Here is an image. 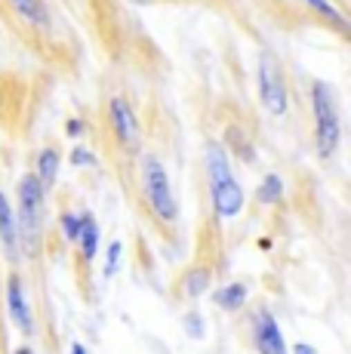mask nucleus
I'll list each match as a JSON object with an SVG mask.
<instances>
[{"label": "nucleus", "mask_w": 351, "mask_h": 354, "mask_svg": "<svg viewBox=\"0 0 351 354\" xmlns=\"http://www.w3.org/2000/svg\"><path fill=\"white\" fill-rule=\"evenodd\" d=\"M207 173H210V192H213L216 213L222 219H234L244 209V188L234 179V169L219 142H207Z\"/></svg>", "instance_id": "1"}, {"label": "nucleus", "mask_w": 351, "mask_h": 354, "mask_svg": "<svg viewBox=\"0 0 351 354\" xmlns=\"http://www.w3.org/2000/svg\"><path fill=\"white\" fill-rule=\"evenodd\" d=\"M16 231L31 253L40 250V234H44V188L37 176H22L19 182V219Z\"/></svg>", "instance_id": "2"}, {"label": "nucleus", "mask_w": 351, "mask_h": 354, "mask_svg": "<svg viewBox=\"0 0 351 354\" xmlns=\"http://www.w3.org/2000/svg\"><path fill=\"white\" fill-rule=\"evenodd\" d=\"M312 108H314V133H317V154L323 160H330L339 148L342 127H339V111H336V99L330 93L327 84L312 86Z\"/></svg>", "instance_id": "3"}, {"label": "nucleus", "mask_w": 351, "mask_h": 354, "mask_svg": "<svg viewBox=\"0 0 351 354\" xmlns=\"http://www.w3.org/2000/svg\"><path fill=\"white\" fill-rule=\"evenodd\" d=\"M142 182H145V194L151 209L160 216L164 222H176L179 219V207H176V197L170 188V179H167V169L154 154L142 158Z\"/></svg>", "instance_id": "4"}, {"label": "nucleus", "mask_w": 351, "mask_h": 354, "mask_svg": "<svg viewBox=\"0 0 351 354\" xmlns=\"http://www.w3.org/2000/svg\"><path fill=\"white\" fill-rule=\"evenodd\" d=\"M259 96H262V105L272 114H278V118L287 111V86H283L281 65L272 56L259 59Z\"/></svg>", "instance_id": "5"}, {"label": "nucleus", "mask_w": 351, "mask_h": 354, "mask_svg": "<svg viewBox=\"0 0 351 354\" xmlns=\"http://www.w3.org/2000/svg\"><path fill=\"white\" fill-rule=\"evenodd\" d=\"M253 342L259 348V354H287V342H283L281 326L265 308H259L253 317Z\"/></svg>", "instance_id": "6"}, {"label": "nucleus", "mask_w": 351, "mask_h": 354, "mask_svg": "<svg viewBox=\"0 0 351 354\" xmlns=\"http://www.w3.org/2000/svg\"><path fill=\"white\" fill-rule=\"evenodd\" d=\"M111 127H114V136H117V142L124 148L133 151V148L139 145V120H136V114H133L130 102L120 99V96L111 99Z\"/></svg>", "instance_id": "7"}, {"label": "nucleus", "mask_w": 351, "mask_h": 354, "mask_svg": "<svg viewBox=\"0 0 351 354\" xmlns=\"http://www.w3.org/2000/svg\"><path fill=\"white\" fill-rule=\"evenodd\" d=\"M6 305H10L12 324H16L25 336H31V333H35V317H31V305H28V299H25L22 281H19V277H10V281H6Z\"/></svg>", "instance_id": "8"}, {"label": "nucleus", "mask_w": 351, "mask_h": 354, "mask_svg": "<svg viewBox=\"0 0 351 354\" xmlns=\"http://www.w3.org/2000/svg\"><path fill=\"white\" fill-rule=\"evenodd\" d=\"M0 241H3L6 247V256H10V262H16L19 259V231H16V213H12L10 201H6V194L0 192Z\"/></svg>", "instance_id": "9"}, {"label": "nucleus", "mask_w": 351, "mask_h": 354, "mask_svg": "<svg viewBox=\"0 0 351 354\" xmlns=\"http://www.w3.org/2000/svg\"><path fill=\"white\" fill-rule=\"evenodd\" d=\"M77 243H80L84 262H93V259H96V250H99V225L90 213L77 216Z\"/></svg>", "instance_id": "10"}, {"label": "nucleus", "mask_w": 351, "mask_h": 354, "mask_svg": "<svg viewBox=\"0 0 351 354\" xmlns=\"http://www.w3.org/2000/svg\"><path fill=\"white\" fill-rule=\"evenodd\" d=\"M56 176H59V151L46 148V151H40V160H37V182L44 188V194L56 185Z\"/></svg>", "instance_id": "11"}, {"label": "nucleus", "mask_w": 351, "mask_h": 354, "mask_svg": "<svg viewBox=\"0 0 351 354\" xmlns=\"http://www.w3.org/2000/svg\"><path fill=\"white\" fill-rule=\"evenodd\" d=\"M247 302V287L244 283H228V287H222L219 292H216V305L225 311H238L244 308Z\"/></svg>", "instance_id": "12"}, {"label": "nucleus", "mask_w": 351, "mask_h": 354, "mask_svg": "<svg viewBox=\"0 0 351 354\" xmlns=\"http://www.w3.org/2000/svg\"><path fill=\"white\" fill-rule=\"evenodd\" d=\"M10 3L16 6V10L22 12V16L28 19V22H35V25H46V22H50L44 0H10Z\"/></svg>", "instance_id": "13"}, {"label": "nucleus", "mask_w": 351, "mask_h": 354, "mask_svg": "<svg viewBox=\"0 0 351 354\" xmlns=\"http://www.w3.org/2000/svg\"><path fill=\"white\" fill-rule=\"evenodd\" d=\"M305 3H308V6H314V10H317V12H321V16H323V19H327V22H330V25H336V28H339V31H345V28H348L345 16H342V12H339V10H336V6H333V3H330V0H305Z\"/></svg>", "instance_id": "14"}, {"label": "nucleus", "mask_w": 351, "mask_h": 354, "mask_svg": "<svg viewBox=\"0 0 351 354\" xmlns=\"http://www.w3.org/2000/svg\"><path fill=\"white\" fill-rule=\"evenodd\" d=\"M207 287H210V271L207 268H194L185 274V292L188 296H204Z\"/></svg>", "instance_id": "15"}, {"label": "nucleus", "mask_w": 351, "mask_h": 354, "mask_svg": "<svg viewBox=\"0 0 351 354\" xmlns=\"http://www.w3.org/2000/svg\"><path fill=\"white\" fill-rule=\"evenodd\" d=\"M283 197V182L278 176H265V182L259 185V201L262 203H278Z\"/></svg>", "instance_id": "16"}, {"label": "nucleus", "mask_w": 351, "mask_h": 354, "mask_svg": "<svg viewBox=\"0 0 351 354\" xmlns=\"http://www.w3.org/2000/svg\"><path fill=\"white\" fill-rule=\"evenodd\" d=\"M228 142L234 145V151H238V154H244L247 160H253V151L247 148V139H244V133H240V129H234V127L228 129Z\"/></svg>", "instance_id": "17"}, {"label": "nucleus", "mask_w": 351, "mask_h": 354, "mask_svg": "<svg viewBox=\"0 0 351 354\" xmlns=\"http://www.w3.org/2000/svg\"><path fill=\"white\" fill-rule=\"evenodd\" d=\"M120 253H124V243L114 241L111 247H108V265H105V277H111L114 271H117V262H120Z\"/></svg>", "instance_id": "18"}, {"label": "nucleus", "mask_w": 351, "mask_h": 354, "mask_svg": "<svg viewBox=\"0 0 351 354\" xmlns=\"http://www.w3.org/2000/svg\"><path fill=\"white\" fill-rule=\"evenodd\" d=\"M185 326H188V336H194V339L204 336V321H200V315H185Z\"/></svg>", "instance_id": "19"}, {"label": "nucleus", "mask_w": 351, "mask_h": 354, "mask_svg": "<svg viewBox=\"0 0 351 354\" xmlns=\"http://www.w3.org/2000/svg\"><path fill=\"white\" fill-rule=\"evenodd\" d=\"M62 228L68 241H77V216H62Z\"/></svg>", "instance_id": "20"}, {"label": "nucleus", "mask_w": 351, "mask_h": 354, "mask_svg": "<svg viewBox=\"0 0 351 354\" xmlns=\"http://www.w3.org/2000/svg\"><path fill=\"white\" fill-rule=\"evenodd\" d=\"M71 160L77 163V167H80V163H84V167H93V163H96V160H93V154H90V151H80V148H74Z\"/></svg>", "instance_id": "21"}, {"label": "nucleus", "mask_w": 351, "mask_h": 354, "mask_svg": "<svg viewBox=\"0 0 351 354\" xmlns=\"http://www.w3.org/2000/svg\"><path fill=\"white\" fill-rule=\"evenodd\" d=\"M80 133H84V124H80V120H68V136L71 139H77Z\"/></svg>", "instance_id": "22"}, {"label": "nucleus", "mask_w": 351, "mask_h": 354, "mask_svg": "<svg viewBox=\"0 0 351 354\" xmlns=\"http://www.w3.org/2000/svg\"><path fill=\"white\" fill-rule=\"evenodd\" d=\"M293 351H296V354H314V348H312V345H302V342H299V345H296V348H293Z\"/></svg>", "instance_id": "23"}, {"label": "nucleus", "mask_w": 351, "mask_h": 354, "mask_svg": "<svg viewBox=\"0 0 351 354\" xmlns=\"http://www.w3.org/2000/svg\"><path fill=\"white\" fill-rule=\"evenodd\" d=\"M71 354H86V348H84L80 342H74V345H71Z\"/></svg>", "instance_id": "24"}, {"label": "nucleus", "mask_w": 351, "mask_h": 354, "mask_svg": "<svg viewBox=\"0 0 351 354\" xmlns=\"http://www.w3.org/2000/svg\"><path fill=\"white\" fill-rule=\"evenodd\" d=\"M16 354H35V351H28V348H19Z\"/></svg>", "instance_id": "25"}]
</instances>
